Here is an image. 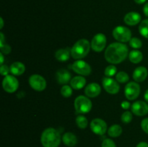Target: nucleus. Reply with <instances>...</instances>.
Here are the masks:
<instances>
[{
    "label": "nucleus",
    "instance_id": "obj_1",
    "mask_svg": "<svg viewBox=\"0 0 148 147\" xmlns=\"http://www.w3.org/2000/svg\"><path fill=\"white\" fill-rule=\"evenodd\" d=\"M128 47L122 43H113L108 46L105 51V59L108 63L118 64L127 59Z\"/></svg>",
    "mask_w": 148,
    "mask_h": 147
},
{
    "label": "nucleus",
    "instance_id": "obj_2",
    "mask_svg": "<svg viewBox=\"0 0 148 147\" xmlns=\"http://www.w3.org/2000/svg\"><path fill=\"white\" fill-rule=\"evenodd\" d=\"M61 141L60 133L53 128L45 129L40 136V142L43 147H58L60 145Z\"/></svg>",
    "mask_w": 148,
    "mask_h": 147
},
{
    "label": "nucleus",
    "instance_id": "obj_3",
    "mask_svg": "<svg viewBox=\"0 0 148 147\" xmlns=\"http://www.w3.org/2000/svg\"><path fill=\"white\" fill-rule=\"evenodd\" d=\"M91 45L86 39H80L71 48V56L74 59L81 60L88 54Z\"/></svg>",
    "mask_w": 148,
    "mask_h": 147
},
{
    "label": "nucleus",
    "instance_id": "obj_4",
    "mask_svg": "<svg viewBox=\"0 0 148 147\" xmlns=\"http://www.w3.org/2000/svg\"><path fill=\"white\" fill-rule=\"evenodd\" d=\"M92 102L88 97L85 96H78L74 102L75 111L77 113L85 114L89 112L92 109Z\"/></svg>",
    "mask_w": 148,
    "mask_h": 147
},
{
    "label": "nucleus",
    "instance_id": "obj_5",
    "mask_svg": "<svg viewBox=\"0 0 148 147\" xmlns=\"http://www.w3.org/2000/svg\"><path fill=\"white\" fill-rule=\"evenodd\" d=\"M113 36L119 43H126L131 40L132 32L124 26H117L113 30Z\"/></svg>",
    "mask_w": 148,
    "mask_h": 147
},
{
    "label": "nucleus",
    "instance_id": "obj_6",
    "mask_svg": "<svg viewBox=\"0 0 148 147\" xmlns=\"http://www.w3.org/2000/svg\"><path fill=\"white\" fill-rule=\"evenodd\" d=\"M29 84L34 90L38 92L43 91L46 88V81L38 74L31 75L29 78Z\"/></svg>",
    "mask_w": 148,
    "mask_h": 147
},
{
    "label": "nucleus",
    "instance_id": "obj_7",
    "mask_svg": "<svg viewBox=\"0 0 148 147\" xmlns=\"http://www.w3.org/2000/svg\"><path fill=\"white\" fill-rule=\"evenodd\" d=\"M125 96L129 100L137 99L140 94V86L137 82H131L127 84L124 89Z\"/></svg>",
    "mask_w": 148,
    "mask_h": 147
},
{
    "label": "nucleus",
    "instance_id": "obj_8",
    "mask_svg": "<svg viewBox=\"0 0 148 147\" xmlns=\"http://www.w3.org/2000/svg\"><path fill=\"white\" fill-rule=\"evenodd\" d=\"M2 86L5 92L13 93L18 89L19 82L12 75H7L3 79Z\"/></svg>",
    "mask_w": 148,
    "mask_h": 147
},
{
    "label": "nucleus",
    "instance_id": "obj_9",
    "mask_svg": "<svg viewBox=\"0 0 148 147\" xmlns=\"http://www.w3.org/2000/svg\"><path fill=\"white\" fill-rule=\"evenodd\" d=\"M72 69L75 73L81 76H88L91 73V67L82 60H77L72 65Z\"/></svg>",
    "mask_w": 148,
    "mask_h": 147
},
{
    "label": "nucleus",
    "instance_id": "obj_10",
    "mask_svg": "<svg viewBox=\"0 0 148 147\" xmlns=\"http://www.w3.org/2000/svg\"><path fill=\"white\" fill-rule=\"evenodd\" d=\"M90 45L94 51L101 52L106 45V37L103 33H98L92 39Z\"/></svg>",
    "mask_w": 148,
    "mask_h": 147
},
{
    "label": "nucleus",
    "instance_id": "obj_11",
    "mask_svg": "<svg viewBox=\"0 0 148 147\" xmlns=\"http://www.w3.org/2000/svg\"><path fill=\"white\" fill-rule=\"evenodd\" d=\"M102 84L104 89L108 93L111 94V95L117 94L120 89V86L118 82L114 80V79L111 77L103 78L102 81Z\"/></svg>",
    "mask_w": 148,
    "mask_h": 147
},
{
    "label": "nucleus",
    "instance_id": "obj_12",
    "mask_svg": "<svg viewBox=\"0 0 148 147\" xmlns=\"http://www.w3.org/2000/svg\"><path fill=\"white\" fill-rule=\"evenodd\" d=\"M90 129L97 135H102L107 131V124L101 118H95L90 122Z\"/></svg>",
    "mask_w": 148,
    "mask_h": 147
},
{
    "label": "nucleus",
    "instance_id": "obj_13",
    "mask_svg": "<svg viewBox=\"0 0 148 147\" xmlns=\"http://www.w3.org/2000/svg\"><path fill=\"white\" fill-rule=\"evenodd\" d=\"M132 112L137 116H144L148 113V105L143 101H137L131 106Z\"/></svg>",
    "mask_w": 148,
    "mask_h": 147
},
{
    "label": "nucleus",
    "instance_id": "obj_14",
    "mask_svg": "<svg viewBox=\"0 0 148 147\" xmlns=\"http://www.w3.org/2000/svg\"><path fill=\"white\" fill-rule=\"evenodd\" d=\"M101 92V87L98 84L90 83L85 87V94L88 97H96Z\"/></svg>",
    "mask_w": 148,
    "mask_h": 147
},
{
    "label": "nucleus",
    "instance_id": "obj_15",
    "mask_svg": "<svg viewBox=\"0 0 148 147\" xmlns=\"http://www.w3.org/2000/svg\"><path fill=\"white\" fill-rule=\"evenodd\" d=\"M124 20V22L128 25H136L141 21V15L136 12H131L126 14Z\"/></svg>",
    "mask_w": 148,
    "mask_h": 147
},
{
    "label": "nucleus",
    "instance_id": "obj_16",
    "mask_svg": "<svg viewBox=\"0 0 148 147\" xmlns=\"http://www.w3.org/2000/svg\"><path fill=\"white\" fill-rule=\"evenodd\" d=\"M147 74V69L145 66H139L133 72V79L136 82H142L145 80Z\"/></svg>",
    "mask_w": 148,
    "mask_h": 147
},
{
    "label": "nucleus",
    "instance_id": "obj_17",
    "mask_svg": "<svg viewBox=\"0 0 148 147\" xmlns=\"http://www.w3.org/2000/svg\"><path fill=\"white\" fill-rule=\"evenodd\" d=\"M56 78L60 84H66L71 81V74L67 70L62 69L56 72Z\"/></svg>",
    "mask_w": 148,
    "mask_h": 147
},
{
    "label": "nucleus",
    "instance_id": "obj_18",
    "mask_svg": "<svg viewBox=\"0 0 148 147\" xmlns=\"http://www.w3.org/2000/svg\"><path fill=\"white\" fill-rule=\"evenodd\" d=\"M62 140L64 144L69 147H73L77 144V138L75 134L71 132L65 133L62 137Z\"/></svg>",
    "mask_w": 148,
    "mask_h": 147
},
{
    "label": "nucleus",
    "instance_id": "obj_19",
    "mask_svg": "<svg viewBox=\"0 0 148 147\" xmlns=\"http://www.w3.org/2000/svg\"><path fill=\"white\" fill-rule=\"evenodd\" d=\"M71 55V49L69 48H61L56 50L55 53V57L59 61H66L69 59Z\"/></svg>",
    "mask_w": 148,
    "mask_h": 147
},
{
    "label": "nucleus",
    "instance_id": "obj_20",
    "mask_svg": "<svg viewBox=\"0 0 148 147\" xmlns=\"http://www.w3.org/2000/svg\"><path fill=\"white\" fill-rule=\"evenodd\" d=\"M10 72L14 76H20L25 71V66L23 63L19 61L14 62L10 66Z\"/></svg>",
    "mask_w": 148,
    "mask_h": 147
},
{
    "label": "nucleus",
    "instance_id": "obj_21",
    "mask_svg": "<svg viewBox=\"0 0 148 147\" xmlns=\"http://www.w3.org/2000/svg\"><path fill=\"white\" fill-rule=\"evenodd\" d=\"M86 80L82 76H77L72 78L70 81V85L72 88L75 89H80L85 86Z\"/></svg>",
    "mask_w": 148,
    "mask_h": 147
},
{
    "label": "nucleus",
    "instance_id": "obj_22",
    "mask_svg": "<svg viewBox=\"0 0 148 147\" xmlns=\"http://www.w3.org/2000/svg\"><path fill=\"white\" fill-rule=\"evenodd\" d=\"M130 61L133 63H139L142 61L143 59V55L142 52L138 50H133L129 54Z\"/></svg>",
    "mask_w": 148,
    "mask_h": 147
},
{
    "label": "nucleus",
    "instance_id": "obj_23",
    "mask_svg": "<svg viewBox=\"0 0 148 147\" xmlns=\"http://www.w3.org/2000/svg\"><path fill=\"white\" fill-rule=\"evenodd\" d=\"M122 133V128L118 124H115L110 127L108 129V134L112 138H117Z\"/></svg>",
    "mask_w": 148,
    "mask_h": 147
},
{
    "label": "nucleus",
    "instance_id": "obj_24",
    "mask_svg": "<svg viewBox=\"0 0 148 147\" xmlns=\"http://www.w3.org/2000/svg\"><path fill=\"white\" fill-rule=\"evenodd\" d=\"M139 31L143 37L148 39V19L144 20L140 22L139 26Z\"/></svg>",
    "mask_w": 148,
    "mask_h": 147
},
{
    "label": "nucleus",
    "instance_id": "obj_25",
    "mask_svg": "<svg viewBox=\"0 0 148 147\" xmlns=\"http://www.w3.org/2000/svg\"><path fill=\"white\" fill-rule=\"evenodd\" d=\"M77 125L81 129H85L88 126V119L83 115H79L76 118Z\"/></svg>",
    "mask_w": 148,
    "mask_h": 147
},
{
    "label": "nucleus",
    "instance_id": "obj_26",
    "mask_svg": "<svg viewBox=\"0 0 148 147\" xmlns=\"http://www.w3.org/2000/svg\"><path fill=\"white\" fill-rule=\"evenodd\" d=\"M116 79L119 83H126L129 81V75L124 71H120L116 75Z\"/></svg>",
    "mask_w": 148,
    "mask_h": 147
},
{
    "label": "nucleus",
    "instance_id": "obj_27",
    "mask_svg": "<svg viewBox=\"0 0 148 147\" xmlns=\"http://www.w3.org/2000/svg\"><path fill=\"white\" fill-rule=\"evenodd\" d=\"M61 94L64 97H70L72 95V86H69V85H64L61 89Z\"/></svg>",
    "mask_w": 148,
    "mask_h": 147
},
{
    "label": "nucleus",
    "instance_id": "obj_28",
    "mask_svg": "<svg viewBox=\"0 0 148 147\" xmlns=\"http://www.w3.org/2000/svg\"><path fill=\"white\" fill-rule=\"evenodd\" d=\"M116 71L117 69L116 66H114V65H110V66H107L106 68L104 73H105V75L107 77H111V76H114L116 74Z\"/></svg>",
    "mask_w": 148,
    "mask_h": 147
},
{
    "label": "nucleus",
    "instance_id": "obj_29",
    "mask_svg": "<svg viewBox=\"0 0 148 147\" xmlns=\"http://www.w3.org/2000/svg\"><path fill=\"white\" fill-rule=\"evenodd\" d=\"M130 45L133 48H140L143 46V43L141 40L137 37H132L131 40H130Z\"/></svg>",
    "mask_w": 148,
    "mask_h": 147
},
{
    "label": "nucleus",
    "instance_id": "obj_30",
    "mask_svg": "<svg viewBox=\"0 0 148 147\" xmlns=\"http://www.w3.org/2000/svg\"><path fill=\"white\" fill-rule=\"evenodd\" d=\"M121 120L124 123H130L132 120V113L130 111H126L121 115Z\"/></svg>",
    "mask_w": 148,
    "mask_h": 147
},
{
    "label": "nucleus",
    "instance_id": "obj_31",
    "mask_svg": "<svg viewBox=\"0 0 148 147\" xmlns=\"http://www.w3.org/2000/svg\"><path fill=\"white\" fill-rule=\"evenodd\" d=\"M101 147H116V145L113 140L110 138H106L103 141Z\"/></svg>",
    "mask_w": 148,
    "mask_h": 147
},
{
    "label": "nucleus",
    "instance_id": "obj_32",
    "mask_svg": "<svg viewBox=\"0 0 148 147\" xmlns=\"http://www.w3.org/2000/svg\"><path fill=\"white\" fill-rule=\"evenodd\" d=\"M10 71V68H9L7 65H1V68H0V72L2 76H7L9 72Z\"/></svg>",
    "mask_w": 148,
    "mask_h": 147
},
{
    "label": "nucleus",
    "instance_id": "obj_33",
    "mask_svg": "<svg viewBox=\"0 0 148 147\" xmlns=\"http://www.w3.org/2000/svg\"><path fill=\"white\" fill-rule=\"evenodd\" d=\"M141 127L142 129L143 130V131L148 134V118H145V119H143V120H142Z\"/></svg>",
    "mask_w": 148,
    "mask_h": 147
},
{
    "label": "nucleus",
    "instance_id": "obj_34",
    "mask_svg": "<svg viewBox=\"0 0 148 147\" xmlns=\"http://www.w3.org/2000/svg\"><path fill=\"white\" fill-rule=\"evenodd\" d=\"M0 48H1V53H6V54L10 53V51H11V48H10V46L9 45L7 44H4L3 46H0Z\"/></svg>",
    "mask_w": 148,
    "mask_h": 147
},
{
    "label": "nucleus",
    "instance_id": "obj_35",
    "mask_svg": "<svg viewBox=\"0 0 148 147\" xmlns=\"http://www.w3.org/2000/svg\"><path fill=\"white\" fill-rule=\"evenodd\" d=\"M121 106L123 109L128 110L129 108H130V106H131V105H130V102H127V101H124V102H122V103L121 104Z\"/></svg>",
    "mask_w": 148,
    "mask_h": 147
},
{
    "label": "nucleus",
    "instance_id": "obj_36",
    "mask_svg": "<svg viewBox=\"0 0 148 147\" xmlns=\"http://www.w3.org/2000/svg\"><path fill=\"white\" fill-rule=\"evenodd\" d=\"M143 12L145 14V16L148 17V2L146 3V4H145L144 7H143Z\"/></svg>",
    "mask_w": 148,
    "mask_h": 147
},
{
    "label": "nucleus",
    "instance_id": "obj_37",
    "mask_svg": "<svg viewBox=\"0 0 148 147\" xmlns=\"http://www.w3.org/2000/svg\"><path fill=\"white\" fill-rule=\"evenodd\" d=\"M137 147H148V144L146 142H140L137 144Z\"/></svg>",
    "mask_w": 148,
    "mask_h": 147
},
{
    "label": "nucleus",
    "instance_id": "obj_38",
    "mask_svg": "<svg viewBox=\"0 0 148 147\" xmlns=\"http://www.w3.org/2000/svg\"><path fill=\"white\" fill-rule=\"evenodd\" d=\"M0 36H1V39H0V46H1L4 45V35H3L2 33H0Z\"/></svg>",
    "mask_w": 148,
    "mask_h": 147
},
{
    "label": "nucleus",
    "instance_id": "obj_39",
    "mask_svg": "<svg viewBox=\"0 0 148 147\" xmlns=\"http://www.w3.org/2000/svg\"><path fill=\"white\" fill-rule=\"evenodd\" d=\"M146 1H147V0H134V1H135L137 4H144Z\"/></svg>",
    "mask_w": 148,
    "mask_h": 147
},
{
    "label": "nucleus",
    "instance_id": "obj_40",
    "mask_svg": "<svg viewBox=\"0 0 148 147\" xmlns=\"http://www.w3.org/2000/svg\"><path fill=\"white\" fill-rule=\"evenodd\" d=\"M144 97H145V99L146 100V102H148V89H147V91H146L145 93Z\"/></svg>",
    "mask_w": 148,
    "mask_h": 147
},
{
    "label": "nucleus",
    "instance_id": "obj_41",
    "mask_svg": "<svg viewBox=\"0 0 148 147\" xmlns=\"http://www.w3.org/2000/svg\"><path fill=\"white\" fill-rule=\"evenodd\" d=\"M0 58H1V62H0V63H1V65H3V63H4V56H3L2 53H0Z\"/></svg>",
    "mask_w": 148,
    "mask_h": 147
},
{
    "label": "nucleus",
    "instance_id": "obj_42",
    "mask_svg": "<svg viewBox=\"0 0 148 147\" xmlns=\"http://www.w3.org/2000/svg\"><path fill=\"white\" fill-rule=\"evenodd\" d=\"M0 21H1V26H0V28L1 29L3 27V25H4V21H3L2 17H1V18H0Z\"/></svg>",
    "mask_w": 148,
    "mask_h": 147
}]
</instances>
